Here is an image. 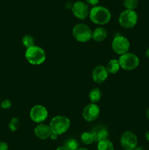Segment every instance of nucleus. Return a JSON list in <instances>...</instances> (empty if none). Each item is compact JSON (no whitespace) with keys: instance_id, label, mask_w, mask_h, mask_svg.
<instances>
[{"instance_id":"423d86ee","label":"nucleus","mask_w":149,"mask_h":150,"mask_svg":"<svg viewBox=\"0 0 149 150\" xmlns=\"http://www.w3.org/2000/svg\"><path fill=\"white\" fill-rule=\"evenodd\" d=\"M138 16L134 10H125L121 12L118 17V22L122 27L125 29H131L137 23Z\"/></svg>"},{"instance_id":"72a5a7b5","label":"nucleus","mask_w":149,"mask_h":150,"mask_svg":"<svg viewBox=\"0 0 149 150\" xmlns=\"http://www.w3.org/2000/svg\"><path fill=\"white\" fill-rule=\"evenodd\" d=\"M76 150H89V149H86V148H78V149Z\"/></svg>"},{"instance_id":"aec40b11","label":"nucleus","mask_w":149,"mask_h":150,"mask_svg":"<svg viewBox=\"0 0 149 150\" xmlns=\"http://www.w3.org/2000/svg\"><path fill=\"white\" fill-rule=\"evenodd\" d=\"M22 43H23V46L26 48V49L29 48L35 45V40L34 38L32 36L29 35H26L23 37L22 38Z\"/></svg>"},{"instance_id":"f8f14e48","label":"nucleus","mask_w":149,"mask_h":150,"mask_svg":"<svg viewBox=\"0 0 149 150\" xmlns=\"http://www.w3.org/2000/svg\"><path fill=\"white\" fill-rule=\"evenodd\" d=\"M109 73L107 70L106 67L104 65H97L93 68L92 71V79L96 83H102L105 81L108 77Z\"/></svg>"},{"instance_id":"a878e982","label":"nucleus","mask_w":149,"mask_h":150,"mask_svg":"<svg viewBox=\"0 0 149 150\" xmlns=\"http://www.w3.org/2000/svg\"><path fill=\"white\" fill-rule=\"evenodd\" d=\"M99 0H86V2L88 3L90 5L93 6V7H95L96 6V4L99 3Z\"/></svg>"},{"instance_id":"4be33fe9","label":"nucleus","mask_w":149,"mask_h":150,"mask_svg":"<svg viewBox=\"0 0 149 150\" xmlns=\"http://www.w3.org/2000/svg\"><path fill=\"white\" fill-rule=\"evenodd\" d=\"M138 5V0H124V6L126 10H134Z\"/></svg>"},{"instance_id":"c85d7f7f","label":"nucleus","mask_w":149,"mask_h":150,"mask_svg":"<svg viewBox=\"0 0 149 150\" xmlns=\"http://www.w3.org/2000/svg\"><path fill=\"white\" fill-rule=\"evenodd\" d=\"M56 150H69V149H67V147H65L64 146H59V147H58Z\"/></svg>"},{"instance_id":"6ab92c4d","label":"nucleus","mask_w":149,"mask_h":150,"mask_svg":"<svg viewBox=\"0 0 149 150\" xmlns=\"http://www.w3.org/2000/svg\"><path fill=\"white\" fill-rule=\"evenodd\" d=\"M97 150H114L113 144L108 139L98 142Z\"/></svg>"},{"instance_id":"2eb2a0df","label":"nucleus","mask_w":149,"mask_h":150,"mask_svg":"<svg viewBox=\"0 0 149 150\" xmlns=\"http://www.w3.org/2000/svg\"><path fill=\"white\" fill-rule=\"evenodd\" d=\"M107 37H108V31L104 27L96 28L92 33V39L97 42L104 41Z\"/></svg>"},{"instance_id":"6e6552de","label":"nucleus","mask_w":149,"mask_h":150,"mask_svg":"<svg viewBox=\"0 0 149 150\" xmlns=\"http://www.w3.org/2000/svg\"><path fill=\"white\" fill-rule=\"evenodd\" d=\"M121 146L124 150H134L137 146V137L133 132L125 131L120 139Z\"/></svg>"},{"instance_id":"1a4fd4ad","label":"nucleus","mask_w":149,"mask_h":150,"mask_svg":"<svg viewBox=\"0 0 149 150\" xmlns=\"http://www.w3.org/2000/svg\"><path fill=\"white\" fill-rule=\"evenodd\" d=\"M30 118L34 122L37 124L43 122L48 117V112L47 108L42 105H35L31 108L29 112Z\"/></svg>"},{"instance_id":"dca6fc26","label":"nucleus","mask_w":149,"mask_h":150,"mask_svg":"<svg viewBox=\"0 0 149 150\" xmlns=\"http://www.w3.org/2000/svg\"><path fill=\"white\" fill-rule=\"evenodd\" d=\"M106 68L108 73H111V74H115V73H118L121 68L118 59H112L110 60L107 64Z\"/></svg>"},{"instance_id":"cd10ccee","label":"nucleus","mask_w":149,"mask_h":150,"mask_svg":"<svg viewBox=\"0 0 149 150\" xmlns=\"http://www.w3.org/2000/svg\"><path fill=\"white\" fill-rule=\"evenodd\" d=\"M57 138H58V136H57L56 134H54V133H51V136H50V139H51V140H53V141L56 140V139Z\"/></svg>"},{"instance_id":"bb28decb","label":"nucleus","mask_w":149,"mask_h":150,"mask_svg":"<svg viewBox=\"0 0 149 150\" xmlns=\"http://www.w3.org/2000/svg\"><path fill=\"white\" fill-rule=\"evenodd\" d=\"M73 4H74V3H72V1H67L65 4V7L67 9V10H72V8L73 7Z\"/></svg>"},{"instance_id":"9b49d317","label":"nucleus","mask_w":149,"mask_h":150,"mask_svg":"<svg viewBox=\"0 0 149 150\" xmlns=\"http://www.w3.org/2000/svg\"><path fill=\"white\" fill-rule=\"evenodd\" d=\"M72 12L77 18L80 20H84L89 16L90 10L86 3L82 1H77L73 4Z\"/></svg>"},{"instance_id":"ddd939ff","label":"nucleus","mask_w":149,"mask_h":150,"mask_svg":"<svg viewBox=\"0 0 149 150\" xmlns=\"http://www.w3.org/2000/svg\"><path fill=\"white\" fill-rule=\"evenodd\" d=\"M91 132L94 138V142H99L101 141L108 139L109 135L108 129L103 125H96L93 127Z\"/></svg>"},{"instance_id":"a211bd4d","label":"nucleus","mask_w":149,"mask_h":150,"mask_svg":"<svg viewBox=\"0 0 149 150\" xmlns=\"http://www.w3.org/2000/svg\"><path fill=\"white\" fill-rule=\"evenodd\" d=\"M80 141L85 145H90L94 142V138L90 131H85L80 136Z\"/></svg>"},{"instance_id":"b1692460","label":"nucleus","mask_w":149,"mask_h":150,"mask_svg":"<svg viewBox=\"0 0 149 150\" xmlns=\"http://www.w3.org/2000/svg\"><path fill=\"white\" fill-rule=\"evenodd\" d=\"M12 106V102L8 99H5L1 101V107L3 109H8Z\"/></svg>"},{"instance_id":"2f4dec72","label":"nucleus","mask_w":149,"mask_h":150,"mask_svg":"<svg viewBox=\"0 0 149 150\" xmlns=\"http://www.w3.org/2000/svg\"><path fill=\"white\" fill-rule=\"evenodd\" d=\"M134 150H145V149L143 147H142V146H137V147H136Z\"/></svg>"},{"instance_id":"473e14b6","label":"nucleus","mask_w":149,"mask_h":150,"mask_svg":"<svg viewBox=\"0 0 149 150\" xmlns=\"http://www.w3.org/2000/svg\"><path fill=\"white\" fill-rule=\"evenodd\" d=\"M146 117H147L148 120H149V108H148L147 111H146Z\"/></svg>"},{"instance_id":"7c9ffc66","label":"nucleus","mask_w":149,"mask_h":150,"mask_svg":"<svg viewBox=\"0 0 149 150\" xmlns=\"http://www.w3.org/2000/svg\"><path fill=\"white\" fill-rule=\"evenodd\" d=\"M145 56H146V57H147V58L149 59V48H148L147 50H146V51H145Z\"/></svg>"},{"instance_id":"f257e3e1","label":"nucleus","mask_w":149,"mask_h":150,"mask_svg":"<svg viewBox=\"0 0 149 150\" xmlns=\"http://www.w3.org/2000/svg\"><path fill=\"white\" fill-rule=\"evenodd\" d=\"M90 20L97 25L107 24L111 19L110 10L103 6H95L89 12Z\"/></svg>"},{"instance_id":"393cba45","label":"nucleus","mask_w":149,"mask_h":150,"mask_svg":"<svg viewBox=\"0 0 149 150\" xmlns=\"http://www.w3.org/2000/svg\"><path fill=\"white\" fill-rule=\"evenodd\" d=\"M9 146L6 142H0V150H8Z\"/></svg>"},{"instance_id":"f03ea898","label":"nucleus","mask_w":149,"mask_h":150,"mask_svg":"<svg viewBox=\"0 0 149 150\" xmlns=\"http://www.w3.org/2000/svg\"><path fill=\"white\" fill-rule=\"evenodd\" d=\"M70 124L71 122L68 117L65 116L58 115L53 117L50 122L49 126L53 133L56 134L57 136H60L66 133L70 129Z\"/></svg>"},{"instance_id":"20e7f679","label":"nucleus","mask_w":149,"mask_h":150,"mask_svg":"<svg viewBox=\"0 0 149 150\" xmlns=\"http://www.w3.org/2000/svg\"><path fill=\"white\" fill-rule=\"evenodd\" d=\"M92 32L88 25L85 23H77L72 28V34L77 42H86L92 39Z\"/></svg>"},{"instance_id":"0eeeda50","label":"nucleus","mask_w":149,"mask_h":150,"mask_svg":"<svg viewBox=\"0 0 149 150\" xmlns=\"http://www.w3.org/2000/svg\"><path fill=\"white\" fill-rule=\"evenodd\" d=\"M130 42L126 37L123 35H117L113 38L112 42V48L115 53L118 55H123L129 51Z\"/></svg>"},{"instance_id":"412c9836","label":"nucleus","mask_w":149,"mask_h":150,"mask_svg":"<svg viewBox=\"0 0 149 150\" xmlns=\"http://www.w3.org/2000/svg\"><path fill=\"white\" fill-rule=\"evenodd\" d=\"M64 146L69 150H76L79 148V143L76 139H69L66 141Z\"/></svg>"},{"instance_id":"39448f33","label":"nucleus","mask_w":149,"mask_h":150,"mask_svg":"<svg viewBox=\"0 0 149 150\" xmlns=\"http://www.w3.org/2000/svg\"><path fill=\"white\" fill-rule=\"evenodd\" d=\"M118 62H119L121 68L127 71L135 70L140 64L139 57L136 54L129 52L120 56Z\"/></svg>"},{"instance_id":"f3484780","label":"nucleus","mask_w":149,"mask_h":150,"mask_svg":"<svg viewBox=\"0 0 149 150\" xmlns=\"http://www.w3.org/2000/svg\"><path fill=\"white\" fill-rule=\"evenodd\" d=\"M89 98L91 103H96L100 100L101 98H102V92H101V90L99 88H93L89 92Z\"/></svg>"},{"instance_id":"7ed1b4c3","label":"nucleus","mask_w":149,"mask_h":150,"mask_svg":"<svg viewBox=\"0 0 149 150\" xmlns=\"http://www.w3.org/2000/svg\"><path fill=\"white\" fill-rule=\"evenodd\" d=\"M25 57L28 62L32 65H39L46 59V54L42 48L34 45L26 50Z\"/></svg>"},{"instance_id":"4468645a","label":"nucleus","mask_w":149,"mask_h":150,"mask_svg":"<svg viewBox=\"0 0 149 150\" xmlns=\"http://www.w3.org/2000/svg\"><path fill=\"white\" fill-rule=\"evenodd\" d=\"M34 135L41 140H45L49 139L52 131L50 128L49 125H45L43 123L38 124L34 130Z\"/></svg>"},{"instance_id":"5701e85b","label":"nucleus","mask_w":149,"mask_h":150,"mask_svg":"<svg viewBox=\"0 0 149 150\" xmlns=\"http://www.w3.org/2000/svg\"><path fill=\"white\" fill-rule=\"evenodd\" d=\"M19 125H20V121H19L18 118H14L11 119V120L9 122V129L11 130L12 132H15L16 130L18 129Z\"/></svg>"},{"instance_id":"c756f323","label":"nucleus","mask_w":149,"mask_h":150,"mask_svg":"<svg viewBox=\"0 0 149 150\" xmlns=\"http://www.w3.org/2000/svg\"><path fill=\"white\" fill-rule=\"evenodd\" d=\"M145 139L148 142H149V131H146L145 133Z\"/></svg>"},{"instance_id":"9d476101","label":"nucleus","mask_w":149,"mask_h":150,"mask_svg":"<svg viewBox=\"0 0 149 150\" xmlns=\"http://www.w3.org/2000/svg\"><path fill=\"white\" fill-rule=\"evenodd\" d=\"M100 114V108L96 103L88 104L83 110V117L86 121L93 122L96 120Z\"/></svg>"}]
</instances>
